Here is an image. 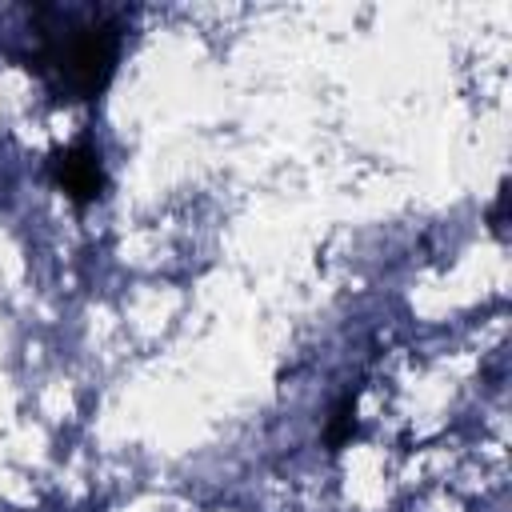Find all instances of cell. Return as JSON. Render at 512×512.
I'll return each instance as SVG.
<instances>
[{"instance_id": "cell-2", "label": "cell", "mask_w": 512, "mask_h": 512, "mask_svg": "<svg viewBox=\"0 0 512 512\" xmlns=\"http://www.w3.org/2000/svg\"><path fill=\"white\" fill-rule=\"evenodd\" d=\"M44 172H48L52 188H60L76 208H88V204L104 200V192H108L104 156H100V144L92 140V132H84L72 144L48 152Z\"/></svg>"}, {"instance_id": "cell-1", "label": "cell", "mask_w": 512, "mask_h": 512, "mask_svg": "<svg viewBox=\"0 0 512 512\" xmlns=\"http://www.w3.org/2000/svg\"><path fill=\"white\" fill-rule=\"evenodd\" d=\"M4 52L40 76L52 100L92 104L108 92L132 8L100 0H24Z\"/></svg>"}, {"instance_id": "cell-3", "label": "cell", "mask_w": 512, "mask_h": 512, "mask_svg": "<svg viewBox=\"0 0 512 512\" xmlns=\"http://www.w3.org/2000/svg\"><path fill=\"white\" fill-rule=\"evenodd\" d=\"M352 436H356V388H348L332 404V412L324 420V444H328V452H340Z\"/></svg>"}]
</instances>
